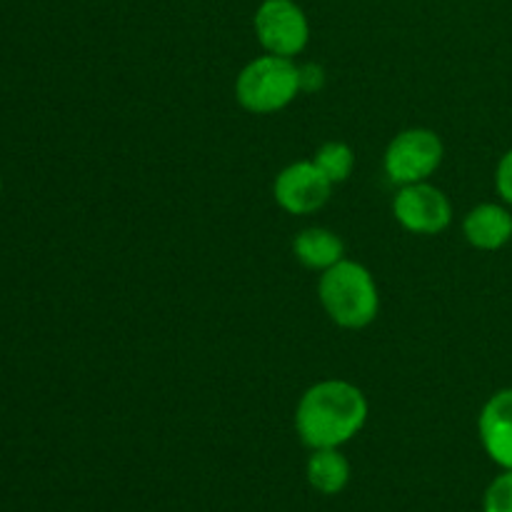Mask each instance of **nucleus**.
<instances>
[{
    "instance_id": "nucleus-10",
    "label": "nucleus",
    "mask_w": 512,
    "mask_h": 512,
    "mask_svg": "<svg viewBox=\"0 0 512 512\" xmlns=\"http://www.w3.org/2000/svg\"><path fill=\"white\" fill-rule=\"evenodd\" d=\"M293 253L305 268L325 273L345 258V243L328 228H305L295 235Z\"/></svg>"
},
{
    "instance_id": "nucleus-7",
    "label": "nucleus",
    "mask_w": 512,
    "mask_h": 512,
    "mask_svg": "<svg viewBox=\"0 0 512 512\" xmlns=\"http://www.w3.org/2000/svg\"><path fill=\"white\" fill-rule=\"evenodd\" d=\"M330 190L333 183L313 160H298L283 168L273 185L275 203L290 215L318 213L330 200Z\"/></svg>"
},
{
    "instance_id": "nucleus-12",
    "label": "nucleus",
    "mask_w": 512,
    "mask_h": 512,
    "mask_svg": "<svg viewBox=\"0 0 512 512\" xmlns=\"http://www.w3.org/2000/svg\"><path fill=\"white\" fill-rule=\"evenodd\" d=\"M313 163L325 173L330 183H345L355 170V153L348 143L340 140H328L318 148Z\"/></svg>"
},
{
    "instance_id": "nucleus-15",
    "label": "nucleus",
    "mask_w": 512,
    "mask_h": 512,
    "mask_svg": "<svg viewBox=\"0 0 512 512\" xmlns=\"http://www.w3.org/2000/svg\"><path fill=\"white\" fill-rule=\"evenodd\" d=\"M298 75H300V93H303V90L313 93V90L323 88L325 73H323V68H320V65H315V63L298 65Z\"/></svg>"
},
{
    "instance_id": "nucleus-6",
    "label": "nucleus",
    "mask_w": 512,
    "mask_h": 512,
    "mask_svg": "<svg viewBox=\"0 0 512 512\" xmlns=\"http://www.w3.org/2000/svg\"><path fill=\"white\" fill-rule=\"evenodd\" d=\"M393 215L408 233L438 235L453 223V205L440 188L425 183L403 185L393 200Z\"/></svg>"
},
{
    "instance_id": "nucleus-1",
    "label": "nucleus",
    "mask_w": 512,
    "mask_h": 512,
    "mask_svg": "<svg viewBox=\"0 0 512 512\" xmlns=\"http://www.w3.org/2000/svg\"><path fill=\"white\" fill-rule=\"evenodd\" d=\"M368 400L348 380H320L310 385L295 408V430L310 450L340 448L363 430Z\"/></svg>"
},
{
    "instance_id": "nucleus-14",
    "label": "nucleus",
    "mask_w": 512,
    "mask_h": 512,
    "mask_svg": "<svg viewBox=\"0 0 512 512\" xmlns=\"http://www.w3.org/2000/svg\"><path fill=\"white\" fill-rule=\"evenodd\" d=\"M495 188L505 203L512 205V150L500 158L498 170H495Z\"/></svg>"
},
{
    "instance_id": "nucleus-3",
    "label": "nucleus",
    "mask_w": 512,
    "mask_h": 512,
    "mask_svg": "<svg viewBox=\"0 0 512 512\" xmlns=\"http://www.w3.org/2000/svg\"><path fill=\"white\" fill-rule=\"evenodd\" d=\"M300 93L298 65L293 58L260 55L240 70L235 80V98L248 113L270 115L288 108Z\"/></svg>"
},
{
    "instance_id": "nucleus-4",
    "label": "nucleus",
    "mask_w": 512,
    "mask_h": 512,
    "mask_svg": "<svg viewBox=\"0 0 512 512\" xmlns=\"http://www.w3.org/2000/svg\"><path fill=\"white\" fill-rule=\"evenodd\" d=\"M443 140L435 130L410 128L395 135L385 150V175L395 185L425 183L443 163Z\"/></svg>"
},
{
    "instance_id": "nucleus-11",
    "label": "nucleus",
    "mask_w": 512,
    "mask_h": 512,
    "mask_svg": "<svg viewBox=\"0 0 512 512\" xmlns=\"http://www.w3.org/2000/svg\"><path fill=\"white\" fill-rule=\"evenodd\" d=\"M305 475L310 488L318 490L320 495H338L350 483V463L340 448H318L308 458Z\"/></svg>"
},
{
    "instance_id": "nucleus-13",
    "label": "nucleus",
    "mask_w": 512,
    "mask_h": 512,
    "mask_svg": "<svg viewBox=\"0 0 512 512\" xmlns=\"http://www.w3.org/2000/svg\"><path fill=\"white\" fill-rule=\"evenodd\" d=\"M483 512H512V470H503V475L488 485L483 495Z\"/></svg>"
},
{
    "instance_id": "nucleus-16",
    "label": "nucleus",
    "mask_w": 512,
    "mask_h": 512,
    "mask_svg": "<svg viewBox=\"0 0 512 512\" xmlns=\"http://www.w3.org/2000/svg\"><path fill=\"white\" fill-rule=\"evenodd\" d=\"M0 185H3V183H0Z\"/></svg>"
},
{
    "instance_id": "nucleus-2",
    "label": "nucleus",
    "mask_w": 512,
    "mask_h": 512,
    "mask_svg": "<svg viewBox=\"0 0 512 512\" xmlns=\"http://www.w3.org/2000/svg\"><path fill=\"white\" fill-rule=\"evenodd\" d=\"M318 298L328 318L345 330H363L375 323L380 295L365 265L343 258L318 280Z\"/></svg>"
},
{
    "instance_id": "nucleus-8",
    "label": "nucleus",
    "mask_w": 512,
    "mask_h": 512,
    "mask_svg": "<svg viewBox=\"0 0 512 512\" xmlns=\"http://www.w3.org/2000/svg\"><path fill=\"white\" fill-rule=\"evenodd\" d=\"M478 435L488 458L503 470H512V388L490 395L480 410Z\"/></svg>"
},
{
    "instance_id": "nucleus-5",
    "label": "nucleus",
    "mask_w": 512,
    "mask_h": 512,
    "mask_svg": "<svg viewBox=\"0 0 512 512\" xmlns=\"http://www.w3.org/2000/svg\"><path fill=\"white\" fill-rule=\"evenodd\" d=\"M255 35L265 53L295 58L310 43V23L295 0H263L253 18Z\"/></svg>"
},
{
    "instance_id": "nucleus-9",
    "label": "nucleus",
    "mask_w": 512,
    "mask_h": 512,
    "mask_svg": "<svg viewBox=\"0 0 512 512\" xmlns=\"http://www.w3.org/2000/svg\"><path fill=\"white\" fill-rule=\"evenodd\" d=\"M463 235L473 248L493 253L512 240V213L505 205L480 203L463 220Z\"/></svg>"
}]
</instances>
